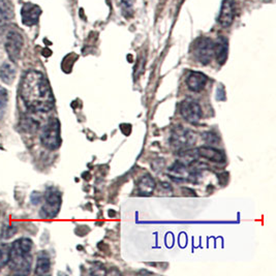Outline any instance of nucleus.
Wrapping results in <instances>:
<instances>
[{"instance_id":"1","label":"nucleus","mask_w":276,"mask_h":276,"mask_svg":"<svg viewBox=\"0 0 276 276\" xmlns=\"http://www.w3.org/2000/svg\"><path fill=\"white\" fill-rule=\"evenodd\" d=\"M20 96L25 106L32 112L51 111L54 107V97L47 78L39 71L26 72L20 83Z\"/></svg>"},{"instance_id":"2","label":"nucleus","mask_w":276,"mask_h":276,"mask_svg":"<svg viewBox=\"0 0 276 276\" xmlns=\"http://www.w3.org/2000/svg\"><path fill=\"white\" fill-rule=\"evenodd\" d=\"M32 241L28 238H21L16 240L11 246V269L20 275H27L31 268V256Z\"/></svg>"},{"instance_id":"3","label":"nucleus","mask_w":276,"mask_h":276,"mask_svg":"<svg viewBox=\"0 0 276 276\" xmlns=\"http://www.w3.org/2000/svg\"><path fill=\"white\" fill-rule=\"evenodd\" d=\"M41 144L49 150H56L61 144L60 138V123L58 119L51 118L42 128L40 136Z\"/></svg>"},{"instance_id":"4","label":"nucleus","mask_w":276,"mask_h":276,"mask_svg":"<svg viewBox=\"0 0 276 276\" xmlns=\"http://www.w3.org/2000/svg\"><path fill=\"white\" fill-rule=\"evenodd\" d=\"M61 206V195L55 189L51 188L45 195V204L40 211L42 218H53L59 212Z\"/></svg>"},{"instance_id":"5","label":"nucleus","mask_w":276,"mask_h":276,"mask_svg":"<svg viewBox=\"0 0 276 276\" xmlns=\"http://www.w3.org/2000/svg\"><path fill=\"white\" fill-rule=\"evenodd\" d=\"M194 55L200 63L206 65L214 56V42L209 38H201L195 42Z\"/></svg>"},{"instance_id":"6","label":"nucleus","mask_w":276,"mask_h":276,"mask_svg":"<svg viewBox=\"0 0 276 276\" xmlns=\"http://www.w3.org/2000/svg\"><path fill=\"white\" fill-rule=\"evenodd\" d=\"M23 45H24L23 37L18 31L12 30L10 32H7L6 37H5L4 47H5L6 53L8 57H10L12 62L14 63L17 62V60L20 58Z\"/></svg>"},{"instance_id":"7","label":"nucleus","mask_w":276,"mask_h":276,"mask_svg":"<svg viewBox=\"0 0 276 276\" xmlns=\"http://www.w3.org/2000/svg\"><path fill=\"white\" fill-rule=\"evenodd\" d=\"M180 113L189 123L199 122L203 115L199 102L193 99H186L180 103Z\"/></svg>"},{"instance_id":"8","label":"nucleus","mask_w":276,"mask_h":276,"mask_svg":"<svg viewBox=\"0 0 276 276\" xmlns=\"http://www.w3.org/2000/svg\"><path fill=\"white\" fill-rule=\"evenodd\" d=\"M196 137L195 134L188 129H184L182 126H178L174 129L171 137V142L175 147L184 148L188 147L195 143Z\"/></svg>"},{"instance_id":"9","label":"nucleus","mask_w":276,"mask_h":276,"mask_svg":"<svg viewBox=\"0 0 276 276\" xmlns=\"http://www.w3.org/2000/svg\"><path fill=\"white\" fill-rule=\"evenodd\" d=\"M236 15V5L234 0H223L218 16V23L223 28L230 27L234 22Z\"/></svg>"},{"instance_id":"10","label":"nucleus","mask_w":276,"mask_h":276,"mask_svg":"<svg viewBox=\"0 0 276 276\" xmlns=\"http://www.w3.org/2000/svg\"><path fill=\"white\" fill-rule=\"evenodd\" d=\"M41 15V8L33 3H25L22 6L21 10V17H22V22L26 26H34L38 24L39 17Z\"/></svg>"},{"instance_id":"11","label":"nucleus","mask_w":276,"mask_h":276,"mask_svg":"<svg viewBox=\"0 0 276 276\" xmlns=\"http://www.w3.org/2000/svg\"><path fill=\"white\" fill-rule=\"evenodd\" d=\"M197 152L199 157L213 162L222 163L226 161V154L223 153V151L213 147H209V146H203V147L197 149Z\"/></svg>"},{"instance_id":"12","label":"nucleus","mask_w":276,"mask_h":276,"mask_svg":"<svg viewBox=\"0 0 276 276\" xmlns=\"http://www.w3.org/2000/svg\"><path fill=\"white\" fill-rule=\"evenodd\" d=\"M229 53V41L225 37H218L214 42V56L219 64H225L228 59Z\"/></svg>"},{"instance_id":"13","label":"nucleus","mask_w":276,"mask_h":276,"mask_svg":"<svg viewBox=\"0 0 276 276\" xmlns=\"http://www.w3.org/2000/svg\"><path fill=\"white\" fill-rule=\"evenodd\" d=\"M207 77L199 72H193L187 76L186 85L187 87L194 92H200L204 89L207 84Z\"/></svg>"},{"instance_id":"14","label":"nucleus","mask_w":276,"mask_h":276,"mask_svg":"<svg viewBox=\"0 0 276 276\" xmlns=\"http://www.w3.org/2000/svg\"><path fill=\"white\" fill-rule=\"evenodd\" d=\"M14 17L15 10L11 0H0V27L10 23Z\"/></svg>"},{"instance_id":"15","label":"nucleus","mask_w":276,"mask_h":276,"mask_svg":"<svg viewBox=\"0 0 276 276\" xmlns=\"http://www.w3.org/2000/svg\"><path fill=\"white\" fill-rule=\"evenodd\" d=\"M16 66L14 64V62H4L1 67H0V79L2 80L3 83L11 85L16 78Z\"/></svg>"},{"instance_id":"16","label":"nucleus","mask_w":276,"mask_h":276,"mask_svg":"<svg viewBox=\"0 0 276 276\" xmlns=\"http://www.w3.org/2000/svg\"><path fill=\"white\" fill-rule=\"evenodd\" d=\"M154 188H155V181L149 175L143 176L140 179L139 183H138V191H139L141 195L144 196L151 195L154 191Z\"/></svg>"},{"instance_id":"17","label":"nucleus","mask_w":276,"mask_h":276,"mask_svg":"<svg viewBox=\"0 0 276 276\" xmlns=\"http://www.w3.org/2000/svg\"><path fill=\"white\" fill-rule=\"evenodd\" d=\"M50 267H51V262H50V257L42 254L38 257L37 261V267H36V274L37 275H44L47 274L50 271Z\"/></svg>"},{"instance_id":"18","label":"nucleus","mask_w":276,"mask_h":276,"mask_svg":"<svg viewBox=\"0 0 276 276\" xmlns=\"http://www.w3.org/2000/svg\"><path fill=\"white\" fill-rule=\"evenodd\" d=\"M11 258V246L3 243L0 245V269L6 266Z\"/></svg>"},{"instance_id":"19","label":"nucleus","mask_w":276,"mask_h":276,"mask_svg":"<svg viewBox=\"0 0 276 276\" xmlns=\"http://www.w3.org/2000/svg\"><path fill=\"white\" fill-rule=\"evenodd\" d=\"M7 101H8V94L5 88L0 86V120L2 119L5 109L7 107Z\"/></svg>"},{"instance_id":"20","label":"nucleus","mask_w":276,"mask_h":276,"mask_svg":"<svg viewBox=\"0 0 276 276\" xmlns=\"http://www.w3.org/2000/svg\"><path fill=\"white\" fill-rule=\"evenodd\" d=\"M120 6L125 18H131L133 16V4L132 0H120Z\"/></svg>"},{"instance_id":"21","label":"nucleus","mask_w":276,"mask_h":276,"mask_svg":"<svg viewBox=\"0 0 276 276\" xmlns=\"http://www.w3.org/2000/svg\"><path fill=\"white\" fill-rule=\"evenodd\" d=\"M203 138H204V140L206 143H208V144H217L219 139H218V137L215 135V134H212V133H206L203 135Z\"/></svg>"}]
</instances>
